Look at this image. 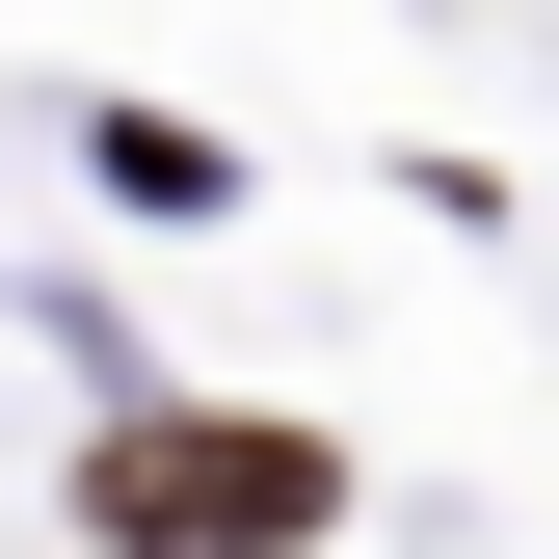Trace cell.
<instances>
[{"mask_svg":"<svg viewBox=\"0 0 559 559\" xmlns=\"http://www.w3.org/2000/svg\"><path fill=\"white\" fill-rule=\"evenodd\" d=\"M107 533H240V559H294V533H320V453H294V427H133V453H107Z\"/></svg>","mask_w":559,"mask_h":559,"instance_id":"cell-1","label":"cell"}]
</instances>
